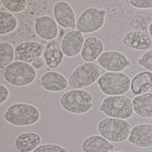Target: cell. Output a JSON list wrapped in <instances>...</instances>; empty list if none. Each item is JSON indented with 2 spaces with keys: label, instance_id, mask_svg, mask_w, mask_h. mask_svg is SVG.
I'll use <instances>...</instances> for the list:
<instances>
[{
  "label": "cell",
  "instance_id": "obj_1",
  "mask_svg": "<svg viewBox=\"0 0 152 152\" xmlns=\"http://www.w3.org/2000/svg\"><path fill=\"white\" fill-rule=\"evenodd\" d=\"M4 119L11 125L24 127L34 125L41 118L39 110L34 105L24 103L13 104L6 110Z\"/></svg>",
  "mask_w": 152,
  "mask_h": 152
},
{
  "label": "cell",
  "instance_id": "obj_2",
  "mask_svg": "<svg viewBox=\"0 0 152 152\" xmlns=\"http://www.w3.org/2000/svg\"><path fill=\"white\" fill-rule=\"evenodd\" d=\"M7 82L12 86L23 87L30 85L36 80V70L30 64L16 61L1 71Z\"/></svg>",
  "mask_w": 152,
  "mask_h": 152
},
{
  "label": "cell",
  "instance_id": "obj_3",
  "mask_svg": "<svg viewBox=\"0 0 152 152\" xmlns=\"http://www.w3.org/2000/svg\"><path fill=\"white\" fill-rule=\"evenodd\" d=\"M60 104L69 113L83 114L90 111L94 104V100L88 91L83 89H73L62 95Z\"/></svg>",
  "mask_w": 152,
  "mask_h": 152
},
{
  "label": "cell",
  "instance_id": "obj_4",
  "mask_svg": "<svg viewBox=\"0 0 152 152\" xmlns=\"http://www.w3.org/2000/svg\"><path fill=\"white\" fill-rule=\"evenodd\" d=\"M99 109L111 118L123 120L130 118L134 112L131 100L125 95L106 97L99 105Z\"/></svg>",
  "mask_w": 152,
  "mask_h": 152
},
{
  "label": "cell",
  "instance_id": "obj_5",
  "mask_svg": "<svg viewBox=\"0 0 152 152\" xmlns=\"http://www.w3.org/2000/svg\"><path fill=\"white\" fill-rule=\"evenodd\" d=\"M99 89L108 96L123 95L128 92L131 87L129 77L121 72H106L98 80Z\"/></svg>",
  "mask_w": 152,
  "mask_h": 152
},
{
  "label": "cell",
  "instance_id": "obj_6",
  "mask_svg": "<svg viewBox=\"0 0 152 152\" xmlns=\"http://www.w3.org/2000/svg\"><path fill=\"white\" fill-rule=\"evenodd\" d=\"M100 136L113 142H121L126 140L130 134L131 126L123 119L106 118L101 120L97 126Z\"/></svg>",
  "mask_w": 152,
  "mask_h": 152
},
{
  "label": "cell",
  "instance_id": "obj_7",
  "mask_svg": "<svg viewBox=\"0 0 152 152\" xmlns=\"http://www.w3.org/2000/svg\"><path fill=\"white\" fill-rule=\"evenodd\" d=\"M102 70L96 64L83 63L71 73L68 84L74 89H81L91 86L96 82L101 75Z\"/></svg>",
  "mask_w": 152,
  "mask_h": 152
},
{
  "label": "cell",
  "instance_id": "obj_8",
  "mask_svg": "<svg viewBox=\"0 0 152 152\" xmlns=\"http://www.w3.org/2000/svg\"><path fill=\"white\" fill-rule=\"evenodd\" d=\"M105 11L96 8L85 10L76 22L77 31L82 34L95 32L102 28L105 22Z\"/></svg>",
  "mask_w": 152,
  "mask_h": 152
},
{
  "label": "cell",
  "instance_id": "obj_9",
  "mask_svg": "<svg viewBox=\"0 0 152 152\" xmlns=\"http://www.w3.org/2000/svg\"><path fill=\"white\" fill-rule=\"evenodd\" d=\"M100 67L109 72H121L131 64L126 56L117 51L103 52L97 59Z\"/></svg>",
  "mask_w": 152,
  "mask_h": 152
},
{
  "label": "cell",
  "instance_id": "obj_10",
  "mask_svg": "<svg viewBox=\"0 0 152 152\" xmlns=\"http://www.w3.org/2000/svg\"><path fill=\"white\" fill-rule=\"evenodd\" d=\"M44 50V46L39 42H26L16 48L15 56L18 61L31 64L42 56Z\"/></svg>",
  "mask_w": 152,
  "mask_h": 152
},
{
  "label": "cell",
  "instance_id": "obj_11",
  "mask_svg": "<svg viewBox=\"0 0 152 152\" xmlns=\"http://www.w3.org/2000/svg\"><path fill=\"white\" fill-rule=\"evenodd\" d=\"M54 17L57 23L61 27L66 29L76 28V17L71 6L66 1H60L54 6Z\"/></svg>",
  "mask_w": 152,
  "mask_h": 152
},
{
  "label": "cell",
  "instance_id": "obj_12",
  "mask_svg": "<svg viewBox=\"0 0 152 152\" xmlns=\"http://www.w3.org/2000/svg\"><path fill=\"white\" fill-rule=\"evenodd\" d=\"M84 37L78 31L68 32L61 42V48L64 56L73 57L77 56L81 51L84 42Z\"/></svg>",
  "mask_w": 152,
  "mask_h": 152
},
{
  "label": "cell",
  "instance_id": "obj_13",
  "mask_svg": "<svg viewBox=\"0 0 152 152\" xmlns=\"http://www.w3.org/2000/svg\"><path fill=\"white\" fill-rule=\"evenodd\" d=\"M40 86L47 91L59 92L65 90L68 82L64 75L56 71L45 73L39 80Z\"/></svg>",
  "mask_w": 152,
  "mask_h": 152
},
{
  "label": "cell",
  "instance_id": "obj_14",
  "mask_svg": "<svg viewBox=\"0 0 152 152\" xmlns=\"http://www.w3.org/2000/svg\"><path fill=\"white\" fill-rule=\"evenodd\" d=\"M129 140L138 147H152V124H141L134 126L131 131Z\"/></svg>",
  "mask_w": 152,
  "mask_h": 152
},
{
  "label": "cell",
  "instance_id": "obj_15",
  "mask_svg": "<svg viewBox=\"0 0 152 152\" xmlns=\"http://www.w3.org/2000/svg\"><path fill=\"white\" fill-rule=\"evenodd\" d=\"M34 29L39 37L45 40H53L58 35L57 24L54 18L49 16L38 18L35 21Z\"/></svg>",
  "mask_w": 152,
  "mask_h": 152
},
{
  "label": "cell",
  "instance_id": "obj_16",
  "mask_svg": "<svg viewBox=\"0 0 152 152\" xmlns=\"http://www.w3.org/2000/svg\"><path fill=\"white\" fill-rule=\"evenodd\" d=\"M122 42L125 46L137 50H146L152 46L151 37L144 31L129 32L125 34Z\"/></svg>",
  "mask_w": 152,
  "mask_h": 152
},
{
  "label": "cell",
  "instance_id": "obj_17",
  "mask_svg": "<svg viewBox=\"0 0 152 152\" xmlns=\"http://www.w3.org/2000/svg\"><path fill=\"white\" fill-rule=\"evenodd\" d=\"M104 50V44L99 38L88 37L84 40L80 52L81 57L85 62L92 63L98 59Z\"/></svg>",
  "mask_w": 152,
  "mask_h": 152
},
{
  "label": "cell",
  "instance_id": "obj_18",
  "mask_svg": "<svg viewBox=\"0 0 152 152\" xmlns=\"http://www.w3.org/2000/svg\"><path fill=\"white\" fill-rule=\"evenodd\" d=\"M41 141V137L38 133L23 132L16 139L14 148L18 152H31L40 145Z\"/></svg>",
  "mask_w": 152,
  "mask_h": 152
},
{
  "label": "cell",
  "instance_id": "obj_19",
  "mask_svg": "<svg viewBox=\"0 0 152 152\" xmlns=\"http://www.w3.org/2000/svg\"><path fill=\"white\" fill-rule=\"evenodd\" d=\"M83 152H109L114 146L101 136L95 135L88 137L81 144Z\"/></svg>",
  "mask_w": 152,
  "mask_h": 152
},
{
  "label": "cell",
  "instance_id": "obj_20",
  "mask_svg": "<svg viewBox=\"0 0 152 152\" xmlns=\"http://www.w3.org/2000/svg\"><path fill=\"white\" fill-rule=\"evenodd\" d=\"M132 107L134 113L142 118H152V93H146L133 98Z\"/></svg>",
  "mask_w": 152,
  "mask_h": 152
},
{
  "label": "cell",
  "instance_id": "obj_21",
  "mask_svg": "<svg viewBox=\"0 0 152 152\" xmlns=\"http://www.w3.org/2000/svg\"><path fill=\"white\" fill-rule=\"evenodd\" d=\"M64 55L61 48L56 42H49L44 51V57L46 64L50 69H56L63 62Z\"/></svg>",
  "mask_w": 152,
  "mask_h": 152
},
{
  "label": "cell",
  "instance_id": "obj_22",
  "mask_svg": "<svg viewBox=\"0 0 152 152\" xmlns=\"http://www.w3.org/2000/svg\"><path fill=\"white\" fill-rule=\"evenodd\" d=\"M152 87V72L144 71L137 74L131 83V89L133 94L140 95L146 93Z\"/></svg>",
  "mask_w": 152,
  "mask_h": 152
},
{
  "label": "cell",
  "instance_id": "obj_23",
  "mask_svg": "<svg viewBox=\"0 0 152 152\" xmlns=\"http://www.w3.org/2000/svg\"><path fill=\"white\" fill-rule=\"evenodd\" d=\"M18 25L16 18L11 13L0 12V34L5 35L15 30Z\"/></svg>",
  "mask_w": 152,
  "mask_h": 152
},
{
  "label": "cell",
  "instance_id": "obj_24",
  "mask_svg": "<svg viewBox=\"0 0 152 152\" xmlns=\"http://www.w3.org/2000/svg\"><path fill=\"white\" fill-rule=\"evenodd\" d=\"M15 57V50L12 44L6 42L0 43V68L1 70L13 63Z\"/></svg>",
  "mask_w": 152,
  "mask_h": 152
},
{
  "label": "cell",
  "instance_id": "obj_25",
  "mask_svg": "<svg viewBox=\"0 0 152 152\" xmlns=\"http://www.w3.org/2000/svg\"><path fill=\"white\" fill-rule=\"evenodd\" d=\"M1 2L6 9L12 13L23 12L28 7L26 0H1Z\"/></svg>",
  "mask_w": 152,
  "mask_h": 152
},
{
  "label": "cell",
  "instance_id": "obj_26",
  "mask_svg": "<svg viewBox=\"0 0 152 152\" xmlns=\"http://www.w3.org/2000/svg\"><path fill=\"white\" fill-rule=\"evenodd\" d=\"M33 152H68L67 148L59 145L46 144L40 145Z\"/></svg>",
  "mask_w": 152,
  "mask_h": 152
},
{
  "label": "cell",
  "instance_id": "obj_27",
  "mask_svg": "<svg viewBox=\"0 0 152 152\" xmlns=\"http://www.w3.org/2000/svg\"><path fill=\"white\" fill-rule=\"evenodd\" d=\"M138 62L144 68L152 72V50L145 52L139 59Z\"/></svg>",
  "mask_w": 152,
  "mask_h": 152
},
{
  "label": "cell",
  "instance_id": "obj_28",
  "mask_svg": "<svg viewBox=\"0 0 152 152\" xmlns=\"http://www.w3.org/2000/svg\"><path fill=\"white\" fill-rule=\"evenodd\" d=\"M129 3L133 7L140 9H152V0H130Z\"/></svg>",
  "mask_w": 152,
  "mask_h": 152
},
{
  "label": "cell",
  "instance_id": "obj_29",
  "mask_svg": "<svg viewBox=\"0 0 152 152\" xmlns=\"http://www.w3.org/2000/svg\"><path fill=\"white\" fill-rule=\"evenodd\" d=\"M10 91L3 84H0V104L2 105L8 99Z\"/></svg>",
  "mask_w": 152,
  "mask_h": 152
},
{
  "label": "cell",
  "instance_id": "obj_30",
  "mask_svg": "<svg viewBox=\"0 0 152 152\" xmlns=\"http://www.w3.org/2000/svg\"><path fill=\"white\" fill-rule=\"evenodd\" d=\"M46 64L45 58L44 57L42 56L36 59V60L31 64L33 67L36 70H40L44 66V65Z\"/></svg>",
  "mask_w": 152,
  "mask_h": 152
},
{
  "label": "cell",
  "instance_id": "obj_31",
  "mask_svg": "<svg viewBox=\"0 0 152 152\" xmlns=\"http://www.w3.org/2000/svg\"><path fill=\"white\" fill-rule=\"evenodd\" d=\"M148 33H149V36L151 37L152 39V22L150 23L149 25L148 28Z\"/></svg>",
  "mask_w": 152,
  "mask_h": 152
},
{
  "label": "cell",
  "instance_id": "obj_32",
  "mask_svg": "<svg viewBox=\"0 0 152 152\" xmlns=\"http://www.w3.org/2000/svg\"><path fill=\"white\" fill-rule=\"evenodd\" d=\"M121 152V151H114V152Z\"/></svg>",
  "mask_w": 152,
  "mask_h": 152
}]
</instances>
